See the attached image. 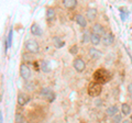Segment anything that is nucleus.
Here are the masks:
<instances>
[{
	"label": "nucleus",
	"instance_id": "15",
	"mask_svg": "<svg viewBox=\"0 0 132 123\" xmlns=\"http://www.w3.org/2000/svg\"><path fill=\"white\" fill-rule=\"evenodd\" d=\"M118 111H119V108L117 106H111V107H109V108H107L106 113L110 117H114V116H117Z\"/></svg>",
	"mask_w": 132,
	"mask_h": 123
},
{
	"label": "nucleus",
	"instance_id": "27",
	"mask_svg": "<svg viewBox=\"0 0 132 123\" xmlns=\"http://www.w3.org/2000/svg\"><path fill=\"white\" fill-rule=\"evenodd\" d=\"M128 91H129V93H131V95H132V81L129 85H128Z\"/></svg>",
	"mask_w": 132,
	"mask_h": 123
},
{
	"label": "nucleus",
	"instance_id": "3",
	"mask_svg": "<svg viewBox=\"0 0 132 123\" xmlns=\"http://www.w3.org/2000/svg\"><path fill=\"white\" fill-rule=\"evenodd\" d=\"M26 48L28 52L35 54L39 52V43L35 40H28L26 42Z\"/></svg>",
	"mask_w": 132,
	"mask_h": 123
},
{
	"label": "nucleus",
	"instance_id": "13",
	"mask_svg": "<svg viewBox=\"0 0 132 123\" xmlns=\"http://www.w3.org/2000/svg\"><path fill=\"white\" fill-rule=\"evenodd\" d=\"M86 18L89 19V20H95L97 18V10L95 9V8H89V9H87V11H86Z\"/></svg>",
	"mask_w": 132,
	"mask_h": 123
},
{
	"label": "nucleus",
	"instance_id": "2",
	"mask_svg": "<svg viewBox=\"0 0 132 123\" xmlns=\"http://www.w3.org/2000/svg\"><path fill=\"white\" fill-rule=\"evenodd\" d=\"M102 91V87L100 84L96 83V81H93L90 83L88 86V95L90 97H98Z\"/></svg>",
	"mask_w": 132,
	"mask_h": 123
},
{
	"label": "nucleus",
	"instance_id": "9",
	"mask_svg": "<svg viewBox=\"0 0 132 123\" xmlns=\"http://www.w3.org/2000/svg\"><path fill=\"white\" fill-rule=\"evenodd\" d=\"M114 41V36L112 33H106L104 36H102L101 39V42L104 45H106V46H109V45H111L113 43Z\"/></svg>",
	"mask_w": 132,
	"mask_h": 123
},
{
	"label": "nucleus",
	"instance_id": "7",
	"mask_svg": "<svg viewBox=\"0 0 132 123\" xmlns=\"http://www.w3.org/2000/svg\"><path fill=\"white\" fill-rule=\"evenodd\" d=\"M31 100V98L29 95H27V93L24 92H20L18 95V103L20 106H26L27 103H29Z\"/></svg>",
	"mask_w": 132,
	"mask_h": 123
},
{
	"label": "nucleus",
	"instance_id": "22",
	"mask_svg": "<svg viewBox=\"0 0 132 123\" xmlns=\"http://www.w3.org/2000/svg\"><path fill=\"white\" fill-rule=\"evenodd\" d=\"M77 52H78L77 45H74V46L71 47V50H69V53H71L72 55H76V54H77Z\"/></svg>",
	"mask_w": 132,
	"mask_h": 123
},
{
	"label": "nucleus",
	"instance_id": "10",
	"mask_svg": "<svg viewBox=\"0 0 132 123\" xmlns=\"http://www.w3.org/2000/svg\"><path fill=\"white\" fill-rule=\"evenodd\" d=\"M74 19H75V21L79 24V25L81 28H86L87 27V20H86V18L84 17L82 14H75V17H74Z\"/></svg>",
	"mask_w": 132,
	"mask_h": 123
},
{
	"label": "nucleus",
	"instance_id": "5",
	"mask_svg": "<svg viewBox=\"0 0 132 123\" xmlns=\"http://www.w3.org/2000/svg\"><path fill=\"white\" fill-rule=\"evenodd\" d=\"M20 75L23 79H29L31 77V69L28 67V65L21 64L20 65Z\"/></svg>",
	"mask_w": 132,
	"mask_h": 123
},
{
	"label": "nucleus",
	"instance_id": "28",
	"mask_svg": "<svg viewBox=\"0 0 132 123\" xmlns=\"http://www.w3.org/2000/svg\"><path fill=\"white\" fill-rule=\"evenodd\" d=\"M0 123H3V113L0 112Z\"/></svg>",
	"mask_w": 132,
	"mask_h": 123
},
{
	"label": "nucleus",
	"instance_id": "6",
	"mask_svg": "<svg viewBox=\"0 0 132 123\" xmlns=\"http://www.w3.org/2000/svg\"><path fill=\"white\" fill-rule=\"evenodd\" d=\"M40 95L44 98H46V99H48L50 101H53L55 98V93L50 88H42V90L40 91Z\"/></svg>",
	"mask_w": 132,
	"mask_h": 123
},
{
	"label": "nucleus",
	"instance_id": "30",
	"mask_svg": "<svg viewBox=\"0 0 132 123\" xmlns=\"http://www.w3.org/2000/svg\"><path fill=\"white\" fill-rule=\"evenodd\" d=\"M130 122H131V123H132V116H131V120H130Z\"/></svg>",
	"mask_w": 132,
	"mask_h": 123
},
{
	"label": "nucleus",
	"instance_id": "25",
	"mask_svg": "<svg viewBox=\"0 0 132 123\" xmlns=\"http://www.w3.org/2000/svg\"><path fill=\"white\" fill-rule=\"evenodd\" d=\"M120 121H121V116L120 114L113 117V123H120Z\"/></svg>",
	"mask_w": 132,
	"mask_h": 123
},
{
	"label": "nucleus",
	"instance_id": "24",
	"mask_svg": "<svg viewBox=\"0 0 132 123\" xmlns=\"http://www.w3.org/2000/svg\"><path fill=\"white\" fill-rule=\"evenodd\" d=\"M88 41H90V35H88V32H85L84 38H82V42L86 43V42H88Z\"/></svg>",
	"mask_w": 132,
	"mask_h": 123
},
{
	"label": "nucleus",
	"instance_id": "26",
	"mask_svg": "<svg viewBox=\"0 0 132 123\" xmlns=\"http://www.w3.org/2000/svg\"><path fill=\"white\" fill-rule=\"evenodd\" d=\"M120 12H121V19H122V21H126V20H127V17H128L129 14H128V13H123V11H122V10H121Z\"/></svg>",
	"mask_w": 132,
	"mask_h": 123
},
{
	"label": "nucleus",
	"instance_id": "12",
	"mask_svg": "<svg viewBox=\"0 0 132 123\" xmlns=\"http://www.w3.org/2000/svg\"><path fill=\"white\" fill-rule=\"evenodd\" d=\"M88 53H89V56L92 57L93 59H98V58H100L101 55H102V53L99 51V50H97V48H95V47H90L89 51H88Z\"/></svg>",
	"mask_w": 132,
	"mask_h": 123
},
{
	"label": "nucleus",
	"instance_id": "20",
	"mask_svg": "<svg viewBox=\"0 0 132 123\" xmlns=\"http://www.w3.org/2000/svg\"><path fill=\"white\" fill-rule=\"evenodd\" d=\"M54 45H55L56 48H62L65 45V43H64V41H62L60 38H55L54 39Z\"/></svg>",
	"mask_w": 132,
	"mask_h": 123
},
{
	"label": "nucleus",
	"instance_id": "17",
	"mask_svg": "<svg viewBox=\"0 0 132 123\" xmlns=\"http://www.w3.org/2000/svg\"><path fill=\"white\" fill-rule=\"evenodd\" d=\"M90 42H92L93 45H98L99 43L101 42V38L99 35H97V34L92 33L90 34Z\"/></svg>",
	"mask_w": 132,
	"mask_h": 123
},
{
	"label": "nucleus",
	"instance_id": "18",
	"mask_svg": "<svg viewBox=\"0 0 132 123\" xmlns=\"http://www.w3.org/2000/svg\"><path fill=\"white\" fill-rule=\"evenodd\" d=\"M121 111L123 116H129L131 113V107L128 103H122L121 104Z\"/></svg>",
	"mask_w": 132,
	"mask_h": 123
},
{
	"label": "nucleus",
	"instance_id": "16",
	"mask_svg": "<svg viewBox=\"0 0 132 123\" xmlns=\"http://www.w3.org/2000/svg\"><path fill=\"white\" fill-rule=\"evenodd\" d=\"M40 66H41L42 72H44V73L51 72V64H50V61H47V60H42L40 64Z\"/></svg>",
	"mask_w": 132,
	"mask_h": 123
},
{
	"label": "nucleus",
	"instance_id": "8",
	"mask_svg": "<svg viewBox=\"0 0 132 123\" xmlns=\"http://www.w3.org/2000/svg\"><path fill=\"white\" fill-rule=\"evenodd\" d=\"M93 33L97 34V35H99V36H104V35L106 34L105 28L102 27L100 23H95L94 25H93Z\"/></svg>",
	"mask_w": 132,
	"mask_h": 123
},
{
	"label": "nucleus",
	"instance_id": "19",
	"mask_svg": "<svg viewBox=\"0 0 132 123\" xmlns=\"http://www.w3.org/2000/svg\"><path fill=\"white\" fill-rule=\"evenodd\" d=\"M46 18L47 21H53L55 19V10L53 8H48L46 10Z\"/></svg>",
	"mask_w": 132,
	"mask_h": 123
},
{
	"label": "nucleus",
	"instance_id": "21",
	"mask_svg": "<svg viewBox=\"0 0 132 123\" xmlns=\"http://www.w3.org/2000/svg\"><path fill=\"white\" fill-rule=\"evenodd\" d=\"M15 123H23V117L20 113L15 114Z\"/></svg>",
	"mask_w": 132,
	"mask_h": 123
},
{
	"label": "nucleus",
	"instance_id": "29",
	"mask_svg": "<svg viewBox=\"0 0 132 123\" xmlns=\"http://www.w3.org/2000/svg\"><path fill=\"white\" fill-rule=\"evenodd\" d=\"M122 123H131V122H130V121H129V120H125V121H123V122H122Z\"/></svg>",
	"mask_w": 132,
	"mask_h": 123
},
{
	"label": "nucleus",
	"instance_id": "14",
	"mask_svg": "<svg viewBox=\"0 0 132 123\" xmlns=\"http://www.w3.org/2000/svg\"><path fill=\"white\" fill-rule=\"evenodd\" d=\"M63 5H64V7L66 8V9L73 10V9H75V8H76L77 1H76V0H64Z\"/></svg>",
	"mask_w": 132,
	"mask_h": 123
},
{
	"label": "nucleus",
	"instance_id": "4",
	"mask_svg": "<svg viewBox=\"0 0 132 123\" xmlns=\"http://www.w3.org/2000/svg\"><path fill=\"white\" fill-rule=\"evenodd\" d=\"M73 67L75 68L76 72L81 73V72H84V69L86 68V64L81 58H75L73 61Z\"/></svg>",
	"mask_w": 132,
	"mask_h": 123
},
{
	"label": "nucleus",
	"instance_id": "1",
	"mask_svg": "<svg viewBox=\"0 0 132 123\" xmlns=\"http://www.w3.org/2000/svg\"><path fill=\"white\" fill-rule=\"evenodd\" d=\"M110 79V73L105 68H99L94 74V80L98 84H106Z\"/></svg>",
	"mask_w": 132,
	"mask_h": 123
},
{
	"label": "nucleus",
	"instance_id": "11",
	"mask_svg": "<svg viewBox=\"0 0 132 123\" xmlns=\"http://www.w3.org/2000/svg\"><path fill=\"white\" fill-rule=\"evenodd\" d=\"M31 33L33 35H35V36H41L43 33L42 28H41L38 23H33L31 25Z\"/></svg>",
	"mask_w": 132,
	"mask_h": 123
},
{
	"label": "nucleus",
	"instance_id": "23",
	"mask_svg": "<svg viewBox=\"0 0 132 123\" xmlns=\"http://www.w3.org/2000/svg\"><path fill=\"white\" fill-rule=\"evenodd\" d=\"M12 30H10L9 32V35H8V47H10L11 46V43H12Z\"/></svg>",
	"mask_w": 132,
	"mask_h": 123
}]
</instances>
